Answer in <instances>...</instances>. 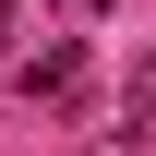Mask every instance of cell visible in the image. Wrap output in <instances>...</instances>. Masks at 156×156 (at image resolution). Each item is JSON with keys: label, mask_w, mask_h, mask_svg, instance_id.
<instances>
[{"label": "cell", "mask_w": 156, "mask_h": 156, "mask_svg": "<svg viewBox=\"0 0 156 156\" xmlns=\"http://www.w3.org/2000/svg\"><path fill=\"white\" fill-rule=\"evenodd\" d=\"M12 84H24V96H72V84H84V48H72V36L24 48V60H12Z\"/></svg>", "instance_id": "obj_1"}, {"label": "cell", "mask_w": 156, "mask_h": 156, "mask_svg": "<svg viewBox=\"0 0 156 156\" xmlns=\"http://www.w3.org/2000/svg\"><path fill=\"white\" fill-rule=\"evenodd\" d=\"M120 132H156V60H132V84H120Z\"/></svg>", "instance_id": "obj_2"}, {"label": "cell", "mask_w": 156, "mask_h": 156, "mask_svg": "<svg viewBox=\"0 0 156 156\" xmlns=\"http://www.w3.org/2000/svg\"><path fill=\"white\" fill-rule=\"evenodd\" d=\"M12 24H24V0H0V48H12Z\"/></svg>", "instance_id": "obj_3"}]
</instances>
